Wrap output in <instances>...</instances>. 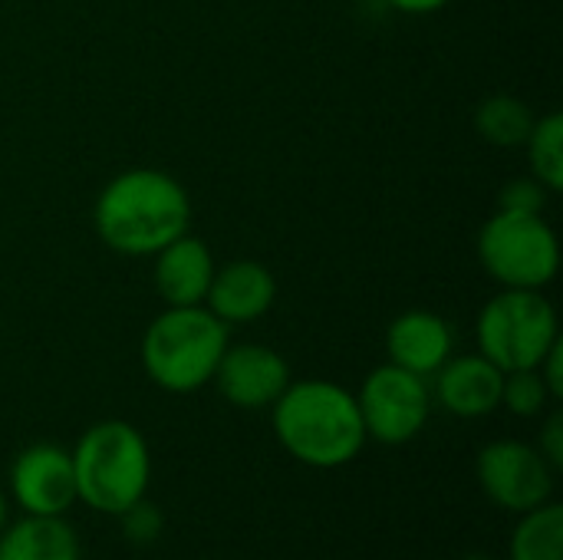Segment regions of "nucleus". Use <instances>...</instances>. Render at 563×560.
I'll return each mask as SVG.
<instances>
[{
  "mask_svg": "<svg viewBox=\"0 0 563 560\" xmlns=\"http://www.w3.org/2000/svg\"><path fill=\"white\" fill-rule=\"evenodd\" d=\"M191 205L185 188L155 168H135L112 178L96 201L99 238L129 257L158 254L175 238L188 234Z\"/></svg>",
  "mask_w": 563,
  "mask_h": 560,
  "instance_id": "nucleus-1",
  "label": "nucleus"
},
{
  "mask_svg": "<svg viewBox=\"0 0 563 560\" xmlns=\"http://www.w3.org/2000/svg\"><path fill=\"white\" fill-rule=\"evenodd\" d=\"M274 432L297 462L313 469H340L366 442L356 396L327 380L290 383L274 403Z\"/></svg>",
  "mask_w": 563,
  "mask_h": 560,
  "instance_id": "nucleus-2",
  "label": "nucleus"
},
{
  "mask_svg": "<svg viewBox=\"0 0 563 560\" xmlns=\"http://www.w3.org/2000/svg\"><path fill=\"white\" fill-rule=\"evenodd\" d=\"M69 455L76 472V502L89 505L92 512L119 518L125 508L145 498L152 455L135 426L119 419L96 422L82 432Z\"/></svg>",
  "mask_w": 563,
  "mask_h": 560,
  "instance_id": "nucleus-3",
  "label": "nucleus"
},
{
  "mask_svg": "<svg viewBox=\"0 0 563 560\" xmlns=\"http://www.w3.org/2000/svg\"><path fill=\"white\" fill-rule=\"evenodd\" d=\"M228 350V323L208 307H168L142 340V363L152 383L168 393H195L211 383Z\"/></svg>",
  "mask_w": 563,
  "mask_h": 560,
  "instance_id": "nucleus-4",
  "label": "nucleus"
},
{
  "mask_svg": "<svg viewBox=\"0 0 563 560\" xmlns=\"http://www.w3.org/2000/svg\"><path fill=\"white\" fill-rule=\"evenodd\" d=\"M561 340L558 314L541 290L508 287L485 304L478 317V347L501 373L534 370Z\"/></svg>",
  "mask_w": 563,
  "mask_h": 560,
  "instance_id": "nucleus-5",
  "label": "nucleus"
},
{
  "mask_svg": "<svg viewBox=\"0 0 563 560\" xmlns=\"http://www.w3.org/2000/svg\"><path fill=\"white\" fill-rule=\"evenodd\" d=\"M478 257L505 287L541 290L558 274L561 248L554 228L541 215L498 208V215H492V221L482 228Z\"/></svg>",
  "mask_w": 563,
  "mask_h": 560,
  "instance_id": "nucleus-6",
  "label": "nucleus"
},
{
  "mask_svg": "<svg viewBox=\"0 0 563 560\" xmlns=\"http://www.w3.org/2000/svg\"><path fill=\"white\" fill-rule=\"evenodd\" d=\"M356 406L366 439H376L383 446H402L416 439L429 422L432 393L426 386V376L389 363L366 376Z\"/></svg>",
  "mask_w": 563,
  "mask_h": 560,
  "instance_id": "nucleus-7",
  "label": "nucleus"
},
{
  "mask_svg": "<svg viewBox=\"0 0 563 560\" xmlns=\"http://www.w3.org/2000/svg\"><path fill=\"white\" fill-rule=\"evenodd\" d=\"M478 482L498 508L525 515V512L551 502L554 469L544 462V455L534 446L501 439V442H492L482 449Z\"/></svg>",
  "mask_w": 563,
  "mask_h": 560,
  "instance_id": "nucleus-8",
  "label": "nucleus"
},
{
  "mask_svg": "<svg viewBox=\"0 0 563 560\" xmlns=\"http://www.w3.org/2000/svg\"><path fill=\"white\" fill-rule=\"evenodd\" d=\"M10 492L26 515L63 518L76 502L73 455L49 442L23 449L10 465Z\"/></svg>",
  "mask_w": 563,
  "mask_h": 560,
  "instance_id": "nucleus-9",
  "label": "nucleus"
},
{
  "mask_svg": "<svg viewBox=\"0 0 563 560\" xmlns=\"http://www.w3.org/2000/svg\"><path fill=\"white\" fill-rule=\"evenodd\" d=\"M218 393L238 406V409H264L280 399V393L290 386V370L287 360L267 347L244 343V347H228L214 376Z\"/></svg>",
  "mask_w": 563,
  "mask_h": 560,
  "instance_id": "nucleus-10",
  "label": "nucleus"
},
{
  "mask_svg": "<svg viewBox=\"0 0 563 560\" xmlns=\"http://www.w3.org/2000/svg\"><path fill=\"white\" fill-rule=\"evenodd\" d=\"M274 297L277 281L264 264L231 261L214 271L205 304L221 323H254L274 307Z\"/></svg>",
  "mask_w": 563,
  "mask_h": 560,
  "instance_id": "nucleus-11",
  "label": "nucleus"
},
{
  "mask_svg": "<svg viewBox=\"0 0 563 560\" xmlns=\"http://www.w3.org/2000/svg\"><path fill=\"white\" fill-rule=\"evenodd\" d=\"M501 383L505 373L482 353L459 356V360H445L442 370L435 373V396L449 413L462 419H478L501 406Z\"/></svg>",
  "mask_w": 563,
  "mask_h": 560,
  "instance_id": "nucleus-12",
  "label": "nucleus"
},
{
  "mask_svg": "<svg viewBox=\"0 0 563 560\" xmlns=\"http://www.w3.org/2000/svg\"><path fill=\"white\" fill-rule=\"evenodd\" d=\"M214 277V261L205 241L181 234L158 251L155 261V287L168 307H198L208 297Z\"/></svg>",
  "mask_w": 563,
  "mask_h": 560,
  "instance_id": "nucleus-13",
  "label": "nucleus"
},
{
  "mask_svg": "<svg viewBox=\"0 0 563 560\" xmlns=\"http://www.w3.org/2000/svg\"><path fill=\"white\" fill-rule=\"evenodd\" d=\"M389 360L409 373L432 376L442 370V363L452 353V330L439 314L429 310H409L393 320L386 333Z\"/></svg>",
  "mask_w": 563,
  "mask_h": 560,
  "instance_id": "nucleus-14",
  "label": "nucleus"
},
{
  "mask_svg": "<svg viewBox=\"0 0 563 560\" xmlns=\"http://www.w3.org/2000/svg\"><path fill=\"white\" fill-rule=\"evenodd\" d=\"M0 560H79V538L63 518L26 515L0 531Z\"/></svg>",
  "mask_w": 563,
  "mask_h": 560,
  "instance_id": "nucleus-15",
  "label": "nucleus"
},
{
  "mask_svg": "<svg viewBox=\"0 0 563 560\" xmlns=\"http://www.w3.org/2000/svg\"><path fill=\"white\" fill-rule=\"evenodd\" d=\"M511 560H563V508L544 502L515 525Z\"/></svg>",
  "mask_w": 563,
  "mask_h": 560,
  "instance_id": "nucleus-16",
  "label": "nucleus"
},
{
  "mask_svg": "<svg viewBox=\"0 0 563 560\" xmlns=\"http://www.w3.org/2000/svg\"><path fill=\"white\" fill-rule=\"evenodd\" d=\"M531 125H534V116L531 109L515 99V96H492L478 106L475 112V129L485 142L492 145H525L528 135H531Z\"/></svg>",
  "mask_w": 563,
  "mask_h": 560,
  "instance_id": "nucleus-17",
  "label": "nucleus"
},
{
  "mask_svg": "<svg viewBox=\"0 0 563 560\" xmlns=\"http://www.w3.org/2000/svg\"><path fill=\"white\" fill-rule=\"evenodd\" d=\"M528 155H531V168L534 178L548 188V191H561L563 188V119L561 112H551L544 119H534L531 135H528Z\"/></svg>",
  "mask_w": 563,
  "mask_h": 560,
  "instance_id": "nucleus-18",
  "label": "nucleus"
},
{
  "mask_svg": "<svg viewBox=\"0 0 563 560\" xmlns=\"http://www.w3.org/2000/svg\"><path fill=\"white\" fill-rule=\"evenodd\" d=\"M551 393L534 370H515V373H505V383H501V406H508L515 416H538L544 406H548Z\"/></svg>",
  "mask_w": 563,
  "mask_h": 560,
  "instance_id": "nucleus-19",
  "label": "nucleus"
},
{
  "mask_svg": "<svg viewBox=\"0 0 563 560\" xmlns=\"http://www.w3.org/2000/svg\"><path fill=\"white\" fill-rule=\"evenodd\" d=\"M119 518H122V531H125V538H129L132 545H139V548L152 545V541L162 535V528H165L162 512H158L155 505H148L145 498H142V502H135L132 508H125Z\"/></svg>",
  "mask_w": 563,
  "mask_h": 560,
  "instance_id": "nucleus-20",
  "label": "nucleus"
},
{
  "mask_svg": "<svg viewBox=\"0 0 563 560\" xmlns=\"http://www.w3.org/2000/svg\"><path fill=\"white\" fill-rule=\"evenodd\" d=\"M548 188L538 182V178H521V182H511V185H505V191H501V205L498 208H505V211H528V215H541V208H544V201H548V195H544Z\"/></svg>",
  "mask_w": 563,
  "mask_h": 560,
  "instance_id": "nucleus-21",
  "label": "nucleus"
},
{
  "mask_svg": "<svg viewBox=\"0 0 563 560\" xmlns=\"http://www.w3.org/2000/svg\"><path fill=\"white\" fill-rule=\"evenodd\" d=\"M538 452L544 455V462L558 472L563 469V416L561 413H554L551 419H548V426H544V432H541V442H538Z\"/></svg>",
  "mask_w": 563,
  "mask_h": 560,
  "instance_id": "nucleus-22",
  "label": "nucleus"
},
{
  "mask_svg": "<svg viewBox=\"0 0 563 560\" xmlns=\"http://www.w3.org/2000/svg\"><path fill=\"white\" fill-rule=\"evenodd\" d=\"M563 343L558 340L551 350H548V356L538 363V373H541V380H544V386H548V393H551V399H561L563 396Z\"/></svg>",
  "mask_w": 563,
  "mask_h": 560,
  "instance_id": "nucleus-23",
  "label": "nucleus"
},
{
  "mask_svg": "<svg viewBox=\"0 0 563 560\" xmlns=\"http://www.w3.org/2000/svg\"><path fill=\"white\" fill-rule=\"evenodd\" d=\"M396 10H406V13H432L439 7H445L449 0H389Z\"/></svg>",
  "mask_w": 563,
  "mask_h": 560,
  "instance_id": "nucleus-24",
  "label": "nucleus"
},
{
  "mask_svg": "<svg viewBox=\"0 0 563 560\" xmlns=\"http://www.w3.org/2000/svg\"><path fill=\"white\" fill-rule=\"evenodd\" d=\"M7 528V495L0 492V531Z\"/></svg>",
  "mask_w": 563,
  "mask_h": 560,
  "instance_id": "nucleus-25",
  "label": "nucleus"
},
{
  "mask_svg": "<svg viewBox=\"0 0 563 560\" xmlns=\"http://www.w3.org/2000/svg\"><path fill=\"white\" fill-rule=\"evenodd\" d=\"M462 560H492V558H485V554H468V558H462Z\"/></svg>",
  "mask_w": 563,
  "mask_h": 560,
  "instance_id": "nucleus-26",
  "label": "nucleus"
}]
</instances>
